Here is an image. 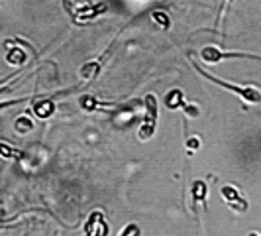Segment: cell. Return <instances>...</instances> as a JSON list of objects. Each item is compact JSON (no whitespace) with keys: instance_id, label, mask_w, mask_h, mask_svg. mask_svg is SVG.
I'll return each instance as SVG.
<instances>
[{"instance_id":"17","label":"cell","mask_w":261,"mask_h":236,"mask_svg":"<svg viewBox=\"0 0 261 236\" xmlns=\"http://www.w3.org/2000/svg\"><path fill=\"white\" fill-rule=\"evenodd\" d=\"M153 18H155V20H159V26L169 28V18H165L161 12H155V14H153Z\"/></svg>"},{"instance_id":"9","label":"cell","mask_w":261,"mask_h":236,"mask_svg":"<svg viewBox=\"0 0 261 236\" xmlns=\"http://www.w3.org/2000/svg\"><path fill=\"white\" fill-rule=\"evenodd\" d=\"M79 103H81V108H83V110H87V112L102 110V108H112V106H108V105H102L100 101H96L94 97H89V95H83V97L79 99Z\"/></svg>"},{"instance_id":"15","label":"cell","mask_w":261,"mask_h":236,"mask_svg":"<svg viewBox=\"0 0 261 236\" xmlns=\"http://www.w3.org/2000/svg\"><path fill=\"white\" fill-rule=\"evenodd\" d=\"M187 148H189L191 152H196V150L200 148V140H198L196 136H191V138H187Z\"/></svg>"},{"instance_id":"10","label":"cell","mask_w":261,"mask_h":236,"mask_svg":"<svg viewBox=\"0 0 261 236\" xmlns=\"http://www.w3.org/2000/svg\"><path fill=\"white\" fill-rule=\"evenodd\" d=\"M100 59L98 61H91V63H85V65L81 67V77L85 79V81H91L94 79L98 73H100Z\"/></svg>"},{"instance_id":"19","label":"cell","mask_w":261,"mask_h":236,"mask_svg":"<svg viewBox=\"0 0 261 236\" xmlns=\"http://www.w3.org/2000/svg\"><path fill=\"white\" fill-rule=\"evenodd\" d=\"M249 236H261V234H259V232H251Z\"/></svg>"},{"instance_id":"6","label":"cell","mask_w":261,"mask_h":236,"mask_svg":"<svg viewBox=\"0 0 261 236\" xmlns=\"http://www.w3.org/2000/svg\"><path fill=\"white\" fill-rule=\"evenodd\" d=\"M191 195H193V201H195V207L200 203V205H206V197H208V185L204 179H196L193 187H191Z\"/></svg>"},{"instance_id":"4","label":"cell","mask_w":261,"mask_h":236,"mask_svg":"<svg viewBox=\"0 0 261 236\" xmlns=\"http://www.w3.org/2000/svg\"><path fill=\"white\" fill-rule=\"evenodd\" d=\"M200 57H202V61H206V63H220V61L230 59V57H253V59H259L257 55H248V53H240V52L224 53V52H220L218 48H214V45L202 48V50H200Z\"/></svg>"},{"instance_id":"11","label":"cell","mask_w":261,"mask_h":236,"mask_svg":"<svg viewBox=\"0 0 261 236\" xmlns=\"http://www.w3.org/2000/svg\"><path fill=\"white\" fill-rule=\"evenodd\" d=\"M6 61L10 63V65H24L26 63V52L24 50H20V48H14V50H10L8 52V55H6Z\"/></svg>"},{"instance_id":"8","label":"cell","mask_w":261,"mask_h":236,"mask_svg":"<svg viewBox=\"0 0 261 236\" xmlns=\"http://www.w3.org/2000/svg\"><path fill=\"white\" fill-rule=\"evenodd\" d=\"M185 105H187V103H185V97L181 89H171V91L165 95V106H167L169 110L183 108Z\"/></svg>"},{"instance_id":"14","label":"cell","mask_w":261,"mask_h":236,"mask_svg":"<svg viewBox=\"0 0 261 236\" xmlns=\"http://www.w3.org/2000/svg\"><path fill=\"white\" fill-rule=\"evenodd\" d=\"M120 236H140V226L136 223H130L124 226V230L120 232Z\"/></svg>"},{"instance_id":"3","label":"cell","mask_w":261,"mask_h":236,"mask_svg":"<svg viewBox=\"0 0 261 236\" xmlns=\"http://www.w3.org/2000/svg\"><path fill=\"white\" fill-rule=\"evenodd\" d=\"M220 195H222V199L226 201V205H228L230 209H234L236 213H246V210L249 209L248 199L242 197V193L238 191L236 185H224L222 189H220Z\"/></svg>"},{"instance_id":"16","label":"cell","mask_w":261,"mask_h":236,"mask_svg":"<svg viewBox=\"0 0 261 236\" xmlns=\"http://www.w3.org/2000/svg\"><path fill=\"white\" fill-rule=\"evenodd\" d=\"M183 110L189 114V116H198L200 114V110H198V106H195V105H185L183 106Z\"/></svg>"},{"instance_id":"13","label":"cell","mask_w":261,"mask_h":236,"mask_svg":"<svg viewBox=\"0 0 261 236\" xmlns=\"http://www.w3.org/2000/svg\"><path fill=\"white\" fill-rule=\"evenodd\" d=\"M0 156L6 157V159H22V157H24V152H20L18 148H12V146L0 142Z\"/></svg>"},{"instance_id":"18","label":"cell","mask_w":261,"mask_h":236,"mask_svg":"<svg viewBox=\"0 0 261 236\" xmlns=\"http://www.w3.org/2000/svg\"><path fill=\"white\" fill-rule=\"evenodd\" d=\"M4 215H6V210H4V207L0 205V219H4Z\"/></svg>"},{"instance_id":"5","label":"cell","mask_w":261,"mask_h":236,"mask_svg":"<svg viewBox=\"0 0 261 236\" xmlns=\"http://www.w3.org/2000/svg\"><path fill=\"white\" fill-rule=\"evenodd\" d=\"M85 232L87 236H108V224L100 210H94L89 217V221L85 224Z\"/></svg>"},{"instance_id":"1","label":"cell","mask_w":261,"mask_h":236,"mask_svg":"<svg viewBox=\"0 0 261 236\" xmlns=\"http://www.w3.org/2000/svg\"><path fill=\"white\" fill-rule=\"evenodd\" d=\"M191 63H193V67H195L196 71H198L204 79H208V81H212L214 85L222 87V89H226V91L236 92L242 101H246V103H249V105H259L261 103V91L257 89V87H253V85H236V83H228V81H224V79H218V77H214V75H210L208 71H204L202 67H198V63L193 61V59H191Z\"/></svg>"},{"instance_id":"2","label":"cell","mask_w":261,"mask_h":236,"mask_svg":"<svg viewBox=\"0 0 261 236\" xmlns=\"http://www.w3.org/2000/svg\"><path fill=\"white\" fill-rule=\"evenodd\" d=\"M144 106H145L144 122H142V126H140V130H138V136H140V140H149V138L155 134L157 116H159L157 97L153 92H147V95H145Z\"/></svg>"},{"instance_id":"7","label":"cell","mask_w":261,"mask_h":236,"mask_svg":"<svg viewBox=\"0 0 261 236\" xmlns=\"http://www.w3.org/2000/svg\"><path fill=\"white\" fill-rule=\"evenodd\" d=\"M32 110L36 112L38 118H49L55 112V103L51 99H43V101H38L32 105Z\"/></svg>"},{"instance_id":"12","label":"cell","mask_w":261,"mask_h":236,"mask_svg":"<svg viewBox=\"0 0 261 236\" xmlns=\"http://www.w3.org/2000/svg\"><path fill=\"white\" fill-rule=\"evenodd\" d=\"M14 130L18 132V134H28V132L34 130V122H32V118L30 116H18L16 118V122H14Z\"/></svg>"}]
</instances>
